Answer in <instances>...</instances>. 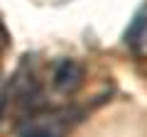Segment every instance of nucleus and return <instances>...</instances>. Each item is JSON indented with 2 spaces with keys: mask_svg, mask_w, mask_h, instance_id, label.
Listing matches in <instances>:
<instances>
[{
  "mask_svg": "<svg viewBox=\"0 0 147 137\" xmlns=\"http://www.w3.org/2000/svg\"><path fill=\"white\" fill-rule=\"evenodd\" d=\"M145 30H147V5H142L140 10L135 12V17H132L130 27H127V32H125V42H127V44L140 42L142 34H145Z\"/></svg>",
  "mask_w": 147,
  "mask_h": 137,
  "instance_id": "2",
  "label": "nucleus"
},
{
  "mask_svg": "<svg viewBox=\"0 0 147 137\" xmlns=\"http://www.w3.org/2000/svg\"><path fill=\"white\" fill-rule=\"evenodd\" d=\"M81 79H84V68H81V64H76L74 59H64V61L57 64V68H54V86H57L59 91H64V93H71L74 88H79Z\"/></svg>",
  "mask_w": 147,
  "mask_h": 137,
  "instance_id": "1",
  "label": "nucleus"
},
{
  "mask_svg": "<svg viewBox=\"0 0 147 137\" xmlns=\"http://www.w3.org/2000/svg\"><path fill=\"white\" fill-rule=\"evenodd\" d=\"M25 137H57V135L52 130H47V127H37V130H30Z\"/></svg>",
  "mask_w": 147,
  "mask_h": 137,
  "instance_id": "3",
  "label": "nucleus"
}]
</instances>
